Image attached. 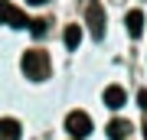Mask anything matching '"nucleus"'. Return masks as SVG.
<instances>
[{
	"label": "nucleus",
	"mask_w": 147,
	"mask_h": 140,
	"mask_svg": "<svg viewBox=\"0 0 147 140\" xmlns=\"http://www.w3.org/2000/svg\"><path fill=\"white\" fill-rule=\"evenodd\" d=\"M62 42H65V49H79V42H82V26H65V29H62Z\"/></svg>",
	"instance_id": "nucleus-8"
},
{
	"label": "nucleus",
	"mask_w": 147,
	"mask_h": 140,
	"mask_svg": "<svg viewBox=\"0 0 147 140\" xmlns=\"http://www.w3.org/2000/svg\"><path fill=\"white\" fill-rule=\"evenodd\" d=\"M124 26H127V33L137 39V36L144 33V10H131V13L124 16Z\"/></svg>",
	"instance_id": "nucleus-6"
},
{
	"label": "nucleus",
	"mask_w": 147,
	"mask_h": 140,
	"mask_svg": "<svg viewBox=\"0 0 147 140\" xmlns=\"http://www.w3.org/2000/svg\"><path fill=\"white\" fill-rule=\"evenodd\" d=\"M65 130L75 140H82V137H88L92 130H95V121L85 114V111H69V114H65Z\"/></svg>",
	"instance_id": "nucleus-2"
},
{
	"label": "nucleus",
	"mask_w": 147,
	"mask_h": 140,
	"mask_svg": "<svg viewBox=\"0 0 147 140\" xmlns=\"http://www.w3.org/2000/svg\"><path fill=\"white\" fill-rule=\"evenodd\" d=\"M7 23H10L13 29H23V26H30V20H26V13H23V10H16V7L10 10V16H7Z\"/></svg>",
	"instance_id": "nucleus-9"
},
{
	"label": "nucleus",
	"mask_w": 147,
	"mask_h": 140,
	"mask_svg": "<svg viewBox=\"0 0 147 140\" xmlns=\"http://www.w3.org/2000/svg\"><path fill=\"white\" fill-rule=\"evenodd\" d=\"M137 104H141V111H147V91H141V94H137Z\"/></svg>",
	"instance_id": "nucleus-11"
},
{
	"label": "nucleus",
	"mask_w": 147,
	"mask_h": 140,
	"mask_svg": "<svg viewBox=\"0 0 147 140\" xmlns=\"http://www.w3.org/2000/svg\"><path fill=\"white\" fill-rule=\"evenodd\" d=\"M144 134H147V127H144Z\"/></svg>",
	"instance_id": "nucleus-13"
},
{
	"label": "nucleus",
	"mask_w": 147,
	"mask_h": 140,
	"mask_svg": "<svg viewBox=\"0 0 147 140\" xmlns=\"http://www.w3.org/2000/svg\"><path fill=\"white\" fill-rule=\"evenodd\" d=\"M131 121H124V117H115V121H111V124H108V137L111 140H127V137H131Z\"/></svg>",
	"instance_id": "nucleus-5"
},
{
	"label": "nucleus",
	"mask_w": 147,
	"mask_h": 140,
	"mask_svg": "<svg viewBox=\"0 0 147 140\" xmlns=\"http://www.w3.org/2000/svg\"><path fill=\"white\" fill-rule=\"evenodd\" d=\"M30 7H42V3H49V0H26Z\"/></svg>",
	"instance_id": "nucleus-12"
},
{
	"label": "nucleus",
	"mask_w": 147,
	"mask_h": 140,
	"mask_svg": "<svg viewBox=\"0 0 147 140\" xmlns=\"http://www.w3.org/2000/svg\"><path fill=\"white\" fill-rule=\"evenodd\" d=\"M101 101H105V108L121 111V108L127 104V91L121 88V85H108V88H105V94H101Z\"/></svg>",
	"instance_id": "nucleus-4"
},
{
	"label": "nucleus",
	"mask_w": 147,
	"mask_h": 140,
	"mask_svg": "<svg viewBox=\"0 0 147 140\" xmlns=\"http://www.w3.org/2000/svg\"><path fill=\"white\" fill-rule=\"evenodd\" d=\"M23 75L33 78V82H42V78H49V72H53V65H49V56L42 49H30V52H23Z\"/></svg>",
	"instance_id": "nucleus-1"
},
{
	"label": "nucleus",
	"mask_w": 147,
	"mask_h": 140,
	"mask_svg": "<svg viewBox=\"0 0 147 140\" xmlns=\"http://www.w3.org/2000/svg\"><path fill=\"white\" fill-rule=\"evenodd\" d=\"M85 20H88L92 36H95V39H101V36H105V10H101V3H98V0H92V3H88V10H85Z\"/></svg>",
	"instance_id": "nucleus-3"
},
{
	"label": "nucleus",
	"mask_w": 147,
	"mask_h": 140,
	"mask_svg": "<svg viewBox=\"0 0 147 140\" xmlns=\"http://www.w3.org/2000/svg\"><path fill=\"white\" fill-rule=\"evenodd\" d=\"M13 3H7V0H0V23H7V16H10Z\"/></svg>",
	"instance_id": "nucleus-10"
},
{
	"label": "nucleus",
	"mask_w": 147,
	"mask_h": 140,
	"mask_svg": "<svg viewBox=\"0 0 147 140\" xmlns=\"http://www.w3.org/2000/svg\"><path fill=\"white\" fill-rule=\"evenodd\" d=\"M0 140H20V121L0 117Z\"/></svg>",
	"instance_id": "nucleus-7"
}]
</instances>
